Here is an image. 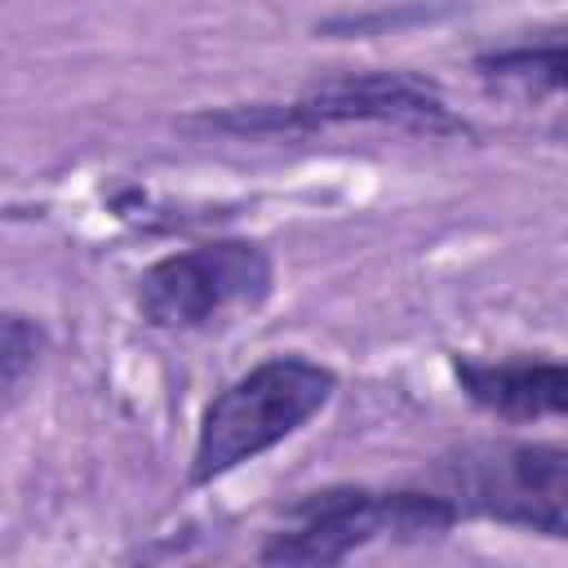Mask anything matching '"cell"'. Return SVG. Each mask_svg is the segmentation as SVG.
I'll return each instance as SVG.
<instances>
[{
    "instance_id": "obj_4",
    "label": "cell",
    "mask_w": 568,
    "mask_h": 568,
    "mask_svg": "<svg viewBox=\"0 0 568 568\" xmlns=\"http://www.w3.org/2000/svg\"><path fill=\"white\" fill-rule=\"evenodd\" d=\"M435 488H320L288 506V528L257 550L262 564H342L373 541H426L457 524Z\"/></svg>"
},
{
    "instance_id": "obj_9",
    "label": "cell",
    "mask_w": 568,
    "mask_h": 568,
    "mask_svg": "<svg viewBox=\"0 0 568 568\" xmlns=\"http://www.w3.org/2000/svg\"><path fill=\"white\" fill-rule=\"evenodd\" d=\"M44 328L22 311H0V399H9L40 364Z\"/></svg>"
},
{
    "instance_id": "obj_8",
    "label": "cell",
    "mask_w": 568,
    "mask_h": 568,
    "mask_svg": "<svg viewBox=\"0 0 568 568\" xmlns=\"http://www.w3.org/2000/svg\"><path fill=\"white\" fill-rule=\"evenodd\" d=\"M448 4H426V0H399V4H377L364 13H333L315 22V36L324 40H364V36H386V31H408L417 22L444 18Z\"/></svg>"
},
{
    "instance_id": "obj_3",
    "label": "cell",
    "mask_w": 568,
    "mask_h": 568,
    "mask_svg": "<svg viewBox=\"0 0 568 568\" xmlns=\"http://www.w3.org/2000/svg\"><path fill=\"white\" fill-rule=\"evenodd\" d=\"M426 484L466 519H493L541 537H568V448L528 439H475L435 457Z\"/></svg>"
},
{
    "instance_id": "obj_2",
    "label": "cell",
    "mask_w": 568,
    "mask_h": 568,
    "mask_svg": "<svg viewBox=\"0 0 568 568\" xmlns=\"http://www.w3.org/2000/svg\"><path fill=\"white\" fill-rule=\"evenodd\" d=\"M337 395V373L306 355H266L209 399L191 448V488H209L293 439Z\"/></svg>"
},
{
    "instance_id": "obj_5",
    "label": "cell",
    "mask_w": 568,
    "mask_h": 568,
    "mask_svg": "<svg viewBox=\"0 0 568 568\" xmlns=\"http://www.w3.org/2000/svg\"><path fill=\"white\" fill-rule=\"evenodd\" d=\"M275 293V262L253 240H209L151 262L133 302L160 333H195L231 311H257Z\"/></svg>"
},
{
    "instance_id": "obj_6",
    "label": "cell",
    "mask_w": 568,
    "mask_h": 568,
    "mask_svg": "<svg viewBox=\"0 0 568 568\" xmlns=\"http://www.w3.org/2000/svg\"><path fill=\"white\" fill-rule=\"evenodd\" d=\"M462 395L497 422H541L568 413V368L559 359H466L453 355Z\"/></svg>"
},
{
    "instance_id": "obj_1",
    "label": "cell",
    "mask_w": 568,
    "mask_h": 568,
    "mask_svg": "<svg viewBox=\"0 0 568 568\" xmlns=\"http://www.w3.org/2000/svg\"><path fill=\"white\" fill-rule=\"evenodd\" d=\"M346 124H382L399 133L457 138L470 124L448 106L444 89L417 71H342L306 84L288 102H235L217 111H195L182 129L226 133V138H315Z\"/></svg>"
},
{
    "instance_id": "obj_7",
    "label": "cell",
    "mask_w": 568,
    "mask_h": 568,
    "mask_svg": "<svg viewBox=\"0 0 568 568\" xmlns=\"http://www.w3.org/2000/svg\"><path fill=\"white\" fill-rule=\"evenodd\" d=\"M564 71H568V53L564 40H546V44H501L475 58V75L488 84H515V89H532V93H559L564 89Z\"/></svg>"
}]
</instances>
